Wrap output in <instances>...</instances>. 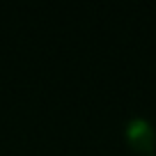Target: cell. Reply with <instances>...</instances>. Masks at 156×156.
<instances>
[{
  "instance_id": "1",
  "label": "cell",
  "mask_w": 156,
  "mask_h": 156,
  "mask_svg": "<svg viewBox=\"0 0 156 156\" xmlns=\"http://www.w3.org/2000/svg\"><path fill=\"white\" fill-rule=\"evenodd\" d=\"M124 136H126L129 147H131L136 154H151V151H154L156 131H154V126H151L147 119H142V117H133V119H129Z\"/></svg>"
}]
</instances>
